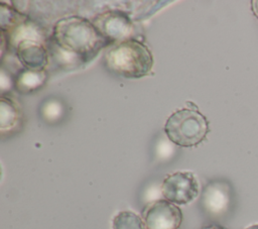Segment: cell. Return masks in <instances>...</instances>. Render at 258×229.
Wrapping results in <instances>:
<instances>
[{
    "instance_id": "cell-11",
    "label": "cell",
    "mask_w": 258,
    "mask_h": 229,
    "mask_svg": "<svg viewBox=\"0 0 258 229\" xmlns=\"http://www.w3.org/2000/svg\"><path fill=\"white\" fill-rule=\"evenodd\" d=\"M113 229H146L142 217L132 211H121L112 221Z\"/></svg>"
},
{
    "instance_id": "cell-3",
    "label": "cell",
    "mask_w": 258,
    "mask_h": 229,
    "mask_svg": "<svg viewBox=\"0 0 258 229\" xmlns=\"http://www.w3.org/2000/svg\"><path fill=\"white\" fill-rule=\"evenodd\" d=\"M210 131L207 117L191 103V107L174 111L164 124L167 138L181 147H195L201 144Z\"/></svg>"
},
{
    "instance_id": "cell-12",
    "label": "cell",
    "mask_w": 258,
    "mask_h": 229,
    "mask_svg": "<svg viewBox=\"0 0 258 229\" xmlns=\"http://www.w3.org/2000/svg\"><path fill=\"white\" fill-rule=\"evenodd\" d=\"M250 6H251V11L253 15L258 19V0H251L250 1Z\"/></svg>"
},
{
    "instance_id": "cell-6",
    "label": "cell",
    "mask_w": 258,
    "mask_h": 229,
    "mask_svg": "<svg viewBox=\"0 0 258 229\" xmlns=\"http://www.w3.org/2000/svg\"><path fill=\"white\" fill-rule=\"evenodd\" d=\"M92 22L109 44L132 38V21L129 16L122 11H105L95 16Z\"/></svg>"
},
{
    "instance_id": "cell-9",
    "label": "cell",
    "mask_w": 258,
    "mask_h": 229,
    "mask_svg": "<svg viewBox=\"0 0 258 229\" xmlns=\"http://www.w3.org/2000/svg\"><path fill=\"white\" fill-rule=\"evenodd\" d=\"M22 114L18 105L12 99L2 96L0 98V130L2 133L10 132L21 123Z\"/></svg>"
},
{
    "instance_id": "cell-2",
    "label": "cell",
    "mask_w": 258,
    "mask_h": 229,
    "mask_svg": "<svg viewBox=\"0 0 258 229\" xmlns=\"http://www.w3.org/2000/svg\"><path fill=\"white\" fill-rule=\"evenodd\" d=\"M104 62L106 68L118 76L139 79L151 72L153 56L143 42L130 38L111 44Z\"/></svg>"
},
{
    "instance_id": "cell-7",
    "label": "cell",
    "mask_w": 258,
    "mask_h": 229,
    "mask_svg": "<svg viewBox=\"0 0 258 229\" xmlns=\"http://www.w3.org/2000/svg\"><path fill=\"white\" fill-rule=\"evenodd\" d=\"M232 201L231 187L223 181L210 182L202 193V206L211 216L219 217L227 213Z\"/></svg>"
},
{
    "instance_id": "cell-8",
    "label": "cell",
    "mask_w": 258,
    "mask_h": 229,
    "mask_svg": "<svg viewBox=\"0 0 258 229\" xmlns=\"http://www.w3.org/2000/svg\"><path fill=\"white\" fill-rule=\"evenodd\" d=\"M18 61L26 70L44 71L48 63V53L42 43L36 40L26 39L20 41L15 46Z\"/></svg>"
},
{
    "instance_id": "cell-1",
    "label": "cell",
    "mask_w": 258,
    "mask_h": 229,
    "mask_svg": "<svg viewBox=\"0 0 258 229\" xmlns=\"http://www.w3.org/2000/svg\"><path fill=\"white\" fill-rule=\"evenodd\" d=\"M56 48L78 62H88L109 42L101 35L92 21L80 16L58 20L52 29Z\"/></svg>"
},
{
    "instance_id": "cell-5",
    "label": "cell",
    "mask_w": 258,
    "mask_h": 229,
    "mask_svg": "<svg viewBox=\"0 0 258 229\" xmlns=\"http://www.w3.org/2000/svg\"><path fill=\"white\" fill-rule=\"evenodd\" d=\"M141 215L146 229H178L182 222L179 207L165 199L147 204Z\"/></svg>"
},
{
    "instance_id": "cell-14",
    "label": "cell",
    "mask_w": 258,
    "mask_h": 229,
    "mask_svg": "<svg viewBox=\"0 0 258 229\" xmlns=\"http://www.w3.org/2000/svg\"><path fill=\"white\" fill-rule=\"evenodd\" d=\"M244 229H258V223H254V224H251L247 227H245Z\"/></svg>"
},
{
    "instance_id": "cell-10",
    "label": "cell",
    "mask_w": 258,
    "mask_h": 229,
    "mask_svg": "<svg viewBox=\"0 0 258 229\" xmlns=\"http://www.w3.org/2000/svg\"><path fill=\"white\" fill-rule=\"evenodd\" d=\"M46 80L45 71H21L15 80V87L20 93H31L40 88Z\"/></svg>"
},
{
    "instance_id": "cell-4",
    "label": "cell",
    "mask_w": 258,
    "mask_h": 229,
    "mask_svg": "<svg viewBox=\"0 0 258 229\" xmlns=\"http://www.w3.org/2000/svg\"><path fill=\"white\" fill-rule=\"evenodd\" d=\"M165 200L175 205H187L198 198L200 185L191 171H175L166 176L161 184Z\"/></svg>"
},
{
    "instance_id": "cell-13",
    "label": "cell",
    "mask_w": 258,
    "mask_h": 229,
    "mask_svg": "<svg viewBox=\"0 0 258 229\" xmlns=\"http://www.w3.org/2000/svg\"><path fill=\"white\" fill-rule=\"evenodd\" d=\"M202 229H227L221 225H218V224H211V225H207L205 227H203Z\"/></svg>"
}]
</instances>
